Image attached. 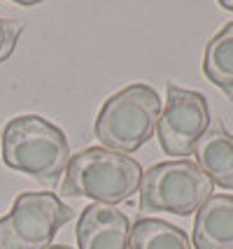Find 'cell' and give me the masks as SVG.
I'll return each instance as SVG.
<instances>
[{"mask_svg": "<svg viewBox=\"0 0 233 249\" xmlns=\"http://www.w3.org/2000/svg\"><path fill=\"white\" fill-rule=\"evenodd\" d=\"M0 149L7 168L47 184L66 173L70 161L66 133L40 114H19L7 121L0 135Z\"/></svg>", "mask_w": 233, "mask_h": 249, "instance_id": "cell-1", "label": "cell"}, {"mask_svg": "<svg viewBox=\"0 0 233 249\" xmlns=\"http://www.w3.org/2000/svg\"><path fill=\"white\" fill-rule=\"evenodd\" d=\"M196 165L210 177L212 184L233 191V135L222 124L208 128L196 144Z\"/></svg>", "mask_w": 233, "mask_h": 249, "instance_id": "cell-9", "label": "cell"}, {"mask_svg": "<svg viewBox=\"0 0 233 249\" xmlns=\"http://www.w3.org/2000/svg\"><path fill=\"white\" fill-rule=\"evenodd\" d=\"M196 249H233V196H210L194 219Z\"/></svg>", "mask_w": 233, "mask_h": 249, "instance_id": "cell-8", "label": "cell"}, {"mask_svg": "<svg viewBox=\"0 0 233 249\" xmlns=\"http://www.w3.org/2000/svg\"><path fill=\"white\" fill-rule=\"evenodd\" d=\"M131 249H191V245L179 226L163 219L143 217L131 228Z\"/></svg>", "mask_w": 233, "mask_h": 249, "instance_id": "cell-11", "label": "cell"}, {"mask_svg": "<svg viewBox=\"0 0 233 249\" xmlns=\"http://www.w3.org/2000/svg\"><path fill=\"white\" fill-rule=\"evenodd\" d=\"M47 249H72V247H68V245H54V247H47Z\"/></svg>", "mask_w": 233, "mask_h": 249, "instance_id": "cell-14", "label": "cell"}, {"mask_svg": "<svg viewBox=\"0 0 233 249\" xmlns=\"http://www.w3.org/2000/svg\"><path fill=\"white\" fill-rule=\"evenodd\" d=\"M75 238L79 249H131V221L117 207L91 203L79 212Z\"/></svg>", "mask_w": 233, "mask_h": 249, "instance_id": "cell-7", "label": "cell"}, {"mask_svg": "<svg viewBox=\"0 0 233 249\" xmlns=\"http://www.w3.org/2000/svg\"><path fill=\"white\" fill-rule=\"evenodd\" d=\"M143 168L133 156L110 152L105 147H89L70 156L61 196L91 198L100 205H119L138 194Z\"/></svg>", "mask_w": 233, "mask_h": 249, "instance_id": "cell-2", "label": "cell"}, {"mask_svg": "<svg viewBox=\"0 0 233 249\" xmlns=\"http://www.w3.org/2000/svg\"><path fill=\"white\" fill-rule=\"evenodd\" d=\"M23 33V23L17 19H2L0 17V63H5L14 49H17V40Z\"/></svg>", "mask_w": 233, "mask_h": 249, "instance_id": "cell-12", "label": "cell"}, {"mask_svg": "<svg viewBox=\"0 0 233 249\" xmlns=\"http://www.w3.org/2000/svg\"><path fill=\"white\" fill-rule=\"evenodd\" d=\"M215 184L196 161L175 159L152 165L140 182V212H170L189 217L212 196Z\"/></svg>", "mask_w": 233, "mask_h": 249, "instance_id": "cell-4", "label": "cell"}, {"mask_svg": "<svg viewBox=\"0 0 233 249\" xmlns=\"http://www.w3.org/2000/svg\"><path fill=\"white\" fill-rule=\"evenodd\" d=\"M219 5H222L224 10H231V12H233V0H222Z\"/></svg>", "mask_w": 233, "mask_h": 249, "instance_id": "cell-13", "label": "cell"}, {"mask_svg": "<svg viewBox=\"0 0 233 249\" xmlns=\"http://www.w3.org/2000/svg\"><path fill=\"white\" fill-rule=\"evenodd\" d=\"M75 210L52 191H26L0 219V249H47Z\"/></svg>", "mask_w": 233, "mask_h": 249, "instance_id": "cell-5", "label": "cell"}, {"mask_svg": "<svg viewBox=\"0 0 233 249\" xmlns=\"http://www.w3.org/2000/svg\"><path fill=\"white\" fill-rule=\"evenodd\" d=\"M159 117V93L149 84H131L103 103L93 124V135L110 152L133 154L154 138Z\"/></svg>", "mask_w": 233, "mask_h": 249, "instance_id": "cell-3", "label": "cell"}, {"mask_svg": "<svg viewBox=\"0 0 233 249\" xmlns=\"http://www.w3.org/2000/svg\"><path fill=\"white\" fill-rule=\"evenodd\" d=\"M210 128V107L208 98L198 91H189L178 84L166 87V105L159 117V142L168 156H189L194 154L198 140Z\"/></svg>", "mask_w": 233, "mask_h": 249, "instance_id": "cell-6", "label": "cell"}, {"mask_svg": "<svg viewBox=\"0 0 233 249\" xmlns=\"http://www.w3.org/2000/svg\"><path fill=\"white\" fill-rule=\"evenodd\" d=\"M203 72L215 87H219L229 98H233V21L205 44Z\"/></svg>", "mask_w": 233, "mask_h": 249, "instance_id": "cell-10", "label": "cell"}]
</instances>
